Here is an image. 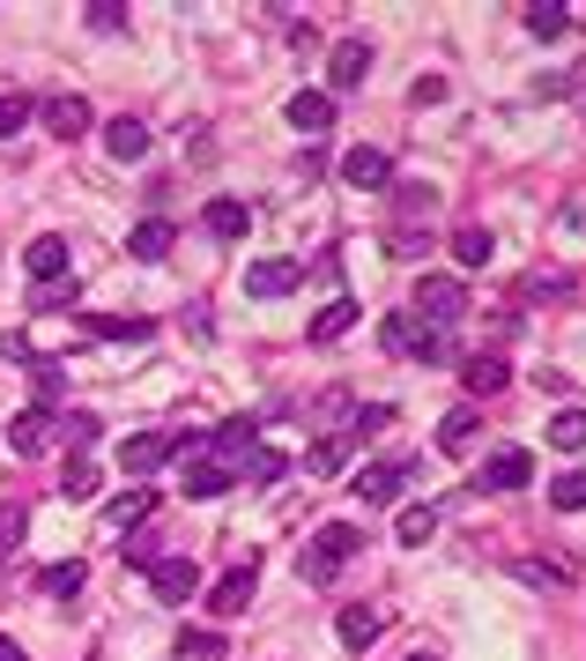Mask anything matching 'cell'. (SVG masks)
Here are the masks:
<instances>
[{"label": "cell", "instance_id": "5bb4252c", "mask_svg": "<svg viewBox=\"0 0 586 661\" xmlns=\"http://www.w3.org/2000/svg\"><path fill=\"white\" fill-rule=\"evenodd\" d=\"M290 126H297V134H327V126H335V98H327V90H297V98H290Z\"/></svg>", "mask_w": 586, "mask_h": 661}, {"label": "cell", "instance_id": "ee69618b", "mask_svg": "<svg viewBox=\"0 0 586 661\" xmlns=\"http://www.w3.org/2000/svg\"><path fill=\"white\" fill-rule=\"evenodd\" d=\"M409 661H439V654H409Z\"/></svg>", "mask_w": 586, "mask_h": 661}, {"label": "cell", "instance_id": "8992f818", "mask_svg": "<svg viewBox=\"0 0 586 661\" xmlns=\"http://www.w3.org/2000/svg\"><path fill=\"white\" fill-rule=\"evenodd\" d=\"M527 484H535V461H527L520 446H497V454L483 461V484L475 490H527Z\"/></svg>", "mask_w": 586, "mask_h": 661}, {"label": "cell", "instance_id": "52a82bcc", "mask_svg": "<svg viewBox=\"0 0 586 661\" xmlns=\"http://www.w3.org/2000/svg\"><path fill=\"white\" fill-rule=\"evenodd\" d=\"M342 179L357 186V194H379V186H393V164H387V149H364V142H357V149L342 156Z\"/></svg>", "mask_w": 586, "mask_h": 661}, {"label": "cell", "instance_id": "5b68a950", "mask_svg": "<svg viewBox=\"0 0 586 661\" xmlns=\"http://www.w3.org/2000/svg\"><path fill=\"white\" fill-rule=\"evenodd\" d=\"M253 588H260V565H253V558H238V565H230V572L216 580V594H208V610H216V617H238L245 602H253Z\"/></svg>", "mask_w": 586, "mask_h": 661}, {"label": "cell", "instance_id": "ba28073f", "mask_svg": "<svg viewBox=\"0 0 586 661\" xmlns=\"http://www.w3.org/2000/svg\"><path fill=\"white\" fill-rule=\"evenodd\" d=\"M148 580H156L164 602H194V594H201V565L194 558H156V565H148Z\"/></svg>", "mask_w": 586, "mask_h": 661}, {"label": "cell", "instance_id": "83f0119b", "mask_svg": "<svg viewBox=\"0 0 586 661\" xmlns=\"http://www.w3.org/2000/svg\"><path fill=\"white\" fill-rule=\"evenodd\" d=\"M527 30H535V38H564V30H572V8H564V0H535V8H527Z\"/></svg>", "mask_w": 586, "mask_h": 661}, {"label": "cell", "instance_id": "6da1fadb", "mask_svg": "<svg viewBox=\"0 0 586 661\" xmlns=\"http://www.w3.org/2000/svg\"><path fill=\"white\" fill-rule=\"evenodd\" d=\"M357 550H364V536H357L349 520H327V528H319V536L305 542V580H312V588L342 580V565L357 558Z\"/></svg>", "mask_w": 586, "mask_h": 661}, {"label": "cell", "instance_id": "3957f363", "mask_svg": "<svg viewBox=\"0 0 586 661\" xmlns=\"http://www.w3.org/2000/svg\"><path fill=\"white\" fill-rule=\"evenodd\" d=\"M467 313V291H461V275H423L415 283V319L423 327H439V335H453Z\"/></svg>", "mask_w": 586, "mask_h": 661}, {"label": "cell", "instance_id": "e575fe53", "mask_svg": "<svg viewBox=\"0 0 586 661\" xmlns=\"http://www.w3.org/2000/svg\"><path fill=\"white\" fill-rule=\"evenodd\" d=\"M148 506H156L148 490H126V498H112V513H104V520H112V528H134V520H142Z\"/></svg>", "mask_w": 586, "mask_h": 661}, {"label": "cell", "instance_id": "7402d4cb", "mask_svg": "<svg viewBox=\"0 0 586 661\" xmlns=\"http://www.w3.org/2000/svg\"><path fill=\"white\" fill-rule=\"evenodd\" d=\"M223 490H230V468L223 461H186V498H223Z\"/></svg>", "mask_w": 586, "mask_h": 661}, {"label": "cell", "instance_id": "484cf974", "mask_svg": "<svg viewBox=\"0 0 586 661\" xmlns=\"http://www.w3.org/2000/svg\"><path fill=\"white\" fill-rule=\"evenodd\" d=\"M393 536H401V542H409V550H423V542H431V536H439V513H431V506H409V513H401V520H393Z\"/></svg>", "mask_w": 586, "mask_h": 661}, {"label": "cell", "instance_id": "4dcf8cb0", "mask_svg": "<svg viewBox=\"0 0 586 661\" xmlns=\"http://www.w3.org/2000/svg\"><path fill=\"white\" fill-rule=\"evenodd\" d=\"M245 476H253V484H282V476H290V461H282L275 446H253V454H245Z\"/></svg>", "mask_w": 586, "mask_h": 661}, {"label": "cell", "instance_id": "f1b7e54d", "mask_svg": "<svg viewBox=\"0 0 586 661\" xmlns=\"http://www.w3.org/2000/svg\"><path fill=\"white\" fill-rule=\"evenodd\" d=\"M549 506L557 513H586V468H564L557 484H549Z\"/></svg>", "mask_w": 586, "mask_h": 661}, {"label": "cell", "instance_id": "b9f144b4", "mask_svg": "<svg viewBox=\"0 0 586 661\" xmlns=\"http://www.w3.org/2000/svg\"><path fill=\"white\" fill-rule=\"evenodd\" d=\"M527 291H535V297H564L572 283H564V275H527Z\"/></svg>", "mask_w": 586, "mask_h": 661}, {"label": "cell", "instance_id": "44dd1931", "mask_svg": "<svg viewBox=\"0 0 586 661\" xmlns=\"http://www.w3.org/2000/svg\"><path fill=\"white\" fill-rule=\"evenodd\" d=\"M467 446H475V409H445L439 417V454H467Z\"/></svg>", "mask_w": 586, "mask_h": 661}, {"label": "cell", "instance_id": "ac0fdd59", "mask_svg": "<svg viewBox=\"0 0 586 661\" xmlns=\"http://www.w3.org/2000/svg\"><path fill=\"white\" fill-rule=\"evenodd\" d=\"M45 126L60 142H74V134H90V104L82 98H45Z\"/></svg>", "mask_w": 586, "mask_h": 661}, {"label": "cell", "instance_id": "f35d334b", "mask_svg": "<svg viewBox=\"0 0 586 661\" xmlns=\"http://www.w3.org/2000/svg\"><path fill=\"white\" fill-rule=\"evenodd\" d=\"M60 439H68V446H90V439H97V417H90V409L60 417Z\"/></svg>", "mask_w": 586, "mask_h": 661}, {"label": "cell", "instance_id": "d6a6232c", "mask_svg": "<svg viewBox=\"0 0 586 661\" xmlns=\"http://www.w3.org/2000/svg\"><path fill=\"white\" fill-rule=\"evenodd\" d=\"M60 498H97V468L82 461V454H74V461H68V476H60Z\"/></svg>", "mask_w": 586, "mask_h": 661}, {"label": "cell", "instance_id": "1f68e13d", "mask_svg": "<svg viewBox=\"0 0 586 661\" xmlns=\"http://www.w3.org/2000/svg\"><path fill=\"white\" fill-rule=\"evenodd\" d=\"M23 126H30V98H23V90H0V142L23 134Z\"/></svg>", "mask_w": 586, "mask_h": 661}, {"label": "cell", "instance_id": "cb8c5ba5", "mask_svg": "<svg viewBox=\"0 0 586 661\" xmlns=\"http://www.w3.org/2000/svg\"><path fill=\"white\" fill-rule=\"evenodd\" d=\"M549 446L557 454H586V409H557L549 417Z\"/></svg>", "mask_w": 586, "mask_h": 661}, {"label": "cell", "instance_id": "836d02e7", "mask_svg": "<svg viewBox=\"0 0 586 661\" xmlns=\"http://www.w3.org/2000/svg\"><path fill=\"white\" fill-rule=\"evenodd\" d=\"M178 661H223V639L216 632H178Z\"/></svg>", "mask_w": 586, "mask_h": 661}, {"label": "cell", "instance_id": "60d3db41", "mask_svg": "<svg viewBox=\"0 0 586 661\" xmlns=\"http://www.w3.org/2000/svg\"><path fill=\"white\" fill-rule=\"evenodd\" d=\"M90 30H126V8L120 0H97V8H90Z\"/></svg>", "mask_w": 586, "mask_h": 661}, {"label": "cell", "instance_id": "e0dca14e", "mask_svg": "<svg viewBox=\"0 0 586 661\" xmlns=\"http://www.w3.org/2000/svg\"><path fill=\"white\" fill-rule=\"evenodd\" d=\"M23 261H30V275H38V283H60V275H68V238H52V231H45V238H30Z\"/></svg>", "mask_w": 586, "mask_h": 661}, {"label": "cell", "instance_id": "d590c367", "mask_svg": "<svg viewBox=\"0 0 586 661\" xmlns=\"http://www.w3.org/2000/svg\"><path fill=\"white\" fill-rule=\"evenodd\" d=\"M30 305H38V313H60V305H74V275H60V283H38V291H30Z\"/></svg>", "mask_w": 586, "mask_h": 661}, {"label": "cell", "instance_id": "4fadbf2b", "mask_svg": "<svg viewBox=\"0 0 586 661\" xmlns=\"http://www.w3.org/2000/svg\"><path fill=\"white\" fill-rule=\"evenodd\" d=\"M104 149H112L120 164H142V156H148V126L134 120V112H120V120L104 126Z\"/></svg>", "mask_w": 586, "mask_h": 661}, {"label": "cell", "instance_id": "7a4b0ae2", "mask_svg": "<svg viewBox=\"0 0 586 661\" xmlns=\"http://www.w3.org/2000/svg\"><path fill=\"white\" fill-rule=\"evenodd\" d=\"M379 335H387L393 357H415V365H445V357H453V335L423 327L415 313H387V327H379Z\"/></svg>", "mask_w": 586, "mask_h": 661}, {"label": "cell", "instance_id": "9c48e42d", "mask_svg": "<svg viewBox=\"0 0 586 661\" xmlns=\"http://www.w3.org/2000/svg\"><path fill=\"white\" fill-rule=\"evenodd\" d=\"M52 439H60V417H52V409H23V417L8 424V446H16V454H45Z\"/></svg>", "mask_w": 586, "mask_h": 661}, {"label": "cell", "instance_id": "603a6c76", "mask_svg": "<svg viewBox=\"0 0 586 661\" xmlns=\"http://www.w3.org/2000/svg\"><path fill=\"white\" fill-rule=\"evenodd\" d=\"M401 484H409V468H364V476H357V498H364V506H393Z\"/></svg>", "mask_w": 586, "mask_h": 661}, {"label": "cell", "instance_id": "ffe728a7", "mask_svg": "<svg viewBox=\"0 0 586 661\" xmlns=\"http://www.w3.org/2000/svg\"><path fill=\"white\" fill-rule=\"evenodd\" d=\"M490 253H497V238H490L483 223H461V231H453V261H461V268H490Z\"/></svg>", "mask_w": 586, "mask_h": 661}, {"label": "cell", "instance_id": "8d00e7d4", "mask_svg": "<svg viewBox=\"0 0 586 661\" xmlns=\"http://www.w3.org/2000/svg\"><path fill=\"white\" fill-rule=\"evenodd\" d=\"M90 327H97L104 343H142L148 335V319H90Z\"/></svg>", "mask_w": 586, "mask_h": 661}, {"label": "cell", "instance_id": "2e32d148", "mask_svg": "<svg viewBox=\"0 0 586 661\" xmlns=\"http://www.w3.org/2000/svg\"><path fill=\"white\" fill-rule=\"evenodd\" d=\"M335 632H342V647H371V639L387 632V610L357 602V610H342V617H335Z\"/></svg>", "mask_w": 586, "mask_h": 661}, {"label": "cell", "instance_id": "d6986e66", "mask_svg": "<svg viewBox=\"0 0 586 661\" xmlns=\"http://www.w3.org/2000/svg\"><path fill=\"white\" fill-rule=\"evenodd\" d=\"M349 327H357V297H335L327 313H312V327H305V335H312V343H342Z\"/></svg>", "mask_w": 586, "mask_h": 661}, {"label": "cell", "instance_id": "9a60e30c", "mask_svg": "<svg viewBox=\"0 0 586 661\" xmlns=\"http://www.w3.org/2000/svg\"><path fill=\"white\" fill-rule=\"evenodd\" d=\"M172 245H178V231H172L164 216H148V223H134V231H126V253H134V261H164Z\"/></svg>", "mask_w": 586, "mask_h": 661}, {"label": "cell", "instance_id": "7c38bea8", "mask_svg": "<svg viewBox=\"0 0 586 661\" xmlns=\"http://www.w3.org/2000/svg\"><path fill=\"white\" fill-rule=\"evenodd\" d=\"M297 261H253L245 268V297H282V291H297Z\"/></svg>", "mask_w": 586, "mask_h": 661}, {"label": "cell", "instance_id": "30bf717a", "mask_svg": "<svg viewBox=\"0 0 586 661\" xmlns=\"http://www.w3.org/2000/svg\"><path fill=\"white\" fill-rule=\"evenodd\" d=\"M253 446H260V424H253V417H230V424H216V461L230 468V476L245 468V454H253Z\"/></svg>", "mask_w": 586, "mask_h": 661}, {"label": "cell", "instance_id": "8fae6325", "mask_svg": "<svg viewBox=\"0 0 586 661\" xmlns=\"http://www.w3.org/2000/svg\"><path fill=\"white\" fill-rule=\"evenodd\" d=\"M201 231H208V238H223V245H238L245 231H253V209H245V201H208V216H201Z\"/></svg>", "mask_w": 586, "mask_h": 661}, {"label": "cell", "instance_id": "74e56055", "mask_svg": "<svg viewBox=\"0 0 586 661\" xmlns=\"http://www.w3.org/2000/svg\"><path fill=\"white\" fill-rule=\"evenodd\" d=\"M23 528H30V513H23V506H0V558H8V550L23 542Z\"/></svg>", "mask_w": 586, "mask_h": 661}, {"label": "cell", "instance_id": "d4e9b609", "mask_svg": "<svg viewBox=\"0 0 586 661\" xmlns=\"http://www.w3.org/2000/svg\"><path fill=\"white\" fill-rule=\"evenodd\" d=\"M461 379H467V394H497L505 379H513V365H505V357H467Z\"/></svg>", "mask_w": 586, "mask_h": 661}, {"label": "cell", "instance_id": "ab89813d", "mask_svg": "<svg viewBox=\"0 0 586 661\" xmlns=\"http://www.w3.org/2000/svg\"><path fill=\"white\" fill-rule=\"evenodd\" d=\"M445 98V74H415V90H409V104L423 112V104H439Z\"/></svg>", "mask_w": 586, "mask_h": 661}, {"label": "cell", "instance_id": "277c9868", "mask_svg": "<svg viewBox=\"0 0 586 661\" xmlns=\"http://www.w3.org/2000/svg\"><path fill=\"white\" fill-rule=\"evenodd\" d=\"M364 74H371V45H364V38H342V45L327 52V82H335V90H364ZM335 90H327V98H335Z\"/></svg>", "mask_w": 586, "mask_h": 661}, {"label": "cell", "instance_id": "4316f807", "mask_svg": "<svg viewBox=\"0 0 586 661\" xmlns=\"http://www.w3.org/2000/svg\"><path fill=\"white\" fill-rule=\"evenodd\" d=\"M82 580H90L82 558H68V565H45V580H38V588H45L52 602H68V594H82Z\"/></svg>", "mask_w": 586, "mask_h": 661}, {"label": "cell", "instance_id": "f546056e", "mask_svg": "<svg viewBox=\"0 0 586 661\" xmlns=\"http://www.w3.org/2000/svg\"><path fill=\"white\" fill-rule=\"evenodd\" d=\"M349 446H357V431H335V439L312 446V461H305V468H312V476H335V468L349 461Z\"/></svg>", "mask_w": 586, "mask_h": 661}, {"label": "cell", "instance_id": "7bdbcfd3", "mask_svg": "<svg viewBox=\"0 0 586 661\" xmlns=\"http://www.w3.org/2000/svg\"><path fill=\"white\" fill-rule=\"evenodd\" d=\"M0 661H23V647H16V639H0Z\"/></svg>", "mask_w": 586, "mask_h": 661}]
</instances>
